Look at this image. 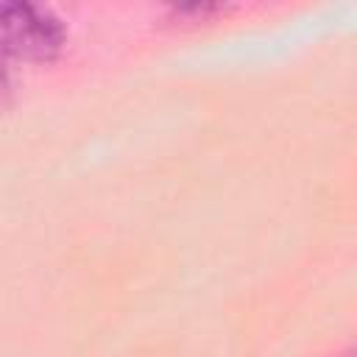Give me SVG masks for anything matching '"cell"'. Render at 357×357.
Instances as JSON below:
<instances>
[{
    "instance_id": "6da1fadb",
    "label": "cell",
    "mask_w": 357,
    "mask_h": 357,
    "mask_svg": "<svg viewBox=\"0 0 357 357\" xmlns=\"http://www.w3.org/2000/svg\"><path fill=\"white\" fill-rule=\"evenodd\" d=\"M64 47L61 20L36 3L0 0V56L47 61Z\"/></svg>"
},
{
    "instance_id": "7a4b0ae2",
    "label": "cell",
    "mask_w": 357,
    "mask_h": 357,
    "mask_svg": "<svg viewBox=\"0 0 357 357\" xmlns=\"http://www.w3.org/2000/svg\"><path fill=\"white\" fill-rule=\"evenodd\" d=\"M8 84V70H6V56H0V92L6 89Z\"/></svg>"
}]
</instances>
